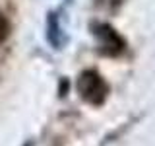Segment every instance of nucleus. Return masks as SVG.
I'll return each instance as SVG.
<instances>
[{
    "label": "nucleus",
    "instance_id": "2",
    "mask_svg": "<svg viewBox=\"0 0 155 146\" xmlns=\"http://www.w3.org/2000/svg\"><path fill=\"white\" fill-rule=\"evenodd\" d=\"M8 33H10V23H8V19L0 14V43L8 37Z\"/></svg>",
    "mask_w": 155,
    "mask_h": 146
},
{
    "label": "nucleus",
    "instance_id": "1",
    "mask_svg": "<svg viewBox=\"0 0 155 146\" xmlns=\"http://www.w3.org/2000/svg\"><path fill=\"white\" fill-rule=\"evenodd\" d=\"M78 88H80L84 99H87L89 103H101L107 96V86L105 82L101 80V76H97L95 72H84L78 82Z\"/></svg>",
    "mask_w": 155,
    "mask_h": 146
}]
</instances>
